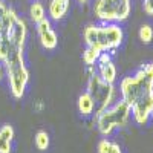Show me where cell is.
Listing matches in <instances>:
<instances>
[{
    "label": "cell",
    "mask_w": 153,
    "mask_h": 153,
    "mask_svg": "<svg viewBox=\"0 0 153 153\" xmlns=\"http://www.w3.org/2000/svg\"><path fill=\"white\" fill-rule=\"evenodd\" d=\"M120 94L121 100L129 104L135 123L146 126L153 118V63L124 76L120 83Z\"/></svg>",
    "instance_id": "1"
},
{
    "label": "cell",
    "mask_w": 153,
    "mask_h": 153,
    "mask_svg": "<svg viewBox=\"0 0 153 153\" xmlns=\"http://www.w3.org/2000/svg\"><path fill=\"white\" fill-rule=\"evenodd\" d=\"M2 22L3 29L0 32V61L3 63L12 55L23 54L28 28L25 20L20 19L12 8H8L6 14L2 17Z\"/></svg>",
    "instance_id": "2"
},
{
    "label": "cell",
    "mask_w": 153,
    "mask_h": 153,
    "mask_svg": "<svg viewBox=\"0 0 153 153\" xmlns=\"http://www.w3.org/2000/svg\"><path fill=\"white\" fill-rule=\"evenodd\" d=\"M83 37L87 48H92L98 52H112L121 46L124 32L118 23L89 25L84 28Z\"/></svg>",
    "instance_id": "3"
},
{
    "label": "cell",
    "mask_w": 153,
    "mask_h": 153,
    "mask_svg": "<svg viewBox=\"0 0 153 153\" xmlns=\"http://www.w3.org/2000/svg\"><path fill=\"white\" fill-rule=\"evenodd\" d=\"M132 115V110L129 104L123 100H117L113 104L101 110L100 113L95 115V123L101 135L109 136L117 129H123V127L129 123V118Z\"/></svg>",
    "instance_id": "4"
},
{
    "label": "cell",
    "mask_w": 153,
    "mask_h": 153,
    "mask_svg": "<svg viewBox=\"0 0 153 153\" xmlns=\"http://www.w3.org/2000/svg\"><path fill=\"white\" fill-rule=\"evenodd\" d=\"M8 74V83H9V91L14 98H22L26 92V86L29 83V71L25 63L23 54L12 55L3 61Z\"/></svg>",
    "instance_id": "5"
},
{
    "label": "cell",
    "mask_w": 153,
    "mask_h": 153,
    "mask_svg": "<svg viewBox=\"0 0 153 153\" xmlns=\"http://www.w3.org/2000/svg\"><path fill=\"white\" fill-rule=\"evenodd\" d=\"M89 95L92 97L95 104V113H100L110 104L117 101V89L113 84H109L100 78V75L95 72L94 68H89V78H87V91Z\"/></svg>",
    "instance_id": "6"
},
{
    "label": "cell",
    "mask_w": 153,
    "mask_h": 153,
    "mask_svg": "<svg viewBox=\"0 0 153 153\" xmlns=\"http://www.w3.org/2000/svg\"><path fill=\"white\" fill-rule=\"evenodd\" d=\"M132 0H97L94 5L95 17L103 23H121L129 19Z\"/></svg>",
    "instance_id": "7"
},
{
    "label": "cell",
    "mask_w": 153,
    "mask_h": 153,
    "mask_svg": "<svg viewBox=\"0 0 153 153\" xmlns=\"http://www.w3.org/2000/svg\"><path fill=\"white\" fill-rule=\"evenodd\" d=\"M97 74L100 75V78L109 83V84H115L117 81V68H115L113 61H112V57L109 52H101L98 60H97Z\"/></svg>",
    "instance_id": "8"
},
{
    "label": "cell",
    "mask_w": 153,
    "mask_h": 153,
    "mask_svg": "<svg viewBox=\"0 0 153 153\" xmlns=\"http://www.w3.org/2000/svg\"><path fill=\"white\" fill-rule=\"evenodd\" d=\"M37 34H38L40 43L45 49L52 51L57 48L58 37H57L55 31L52 29V26H51V22L48 19H43L40 23H37Z\"/></svg>",
    "instance_id": "9"
},
{
    "label": "cell",
    "mask_w": 153,
    "mask_h": 153,
    "mask_svg": "<svg viewBox=\"0 0 153 153\" xmlns=\"http://www.w3.org/2000/svg\"><path fill=\"white\" fill-rule=\"evenodd\" d=\"M71 6V0H51L49 2V17L58 22L68 14Z\"/></svg>",
    "instance_id": "10"
},
{
    "label": "cell",
    "mask_w": 153,
    "mask_h": 153,
    "mask_svg": "<svg viewBox=\"0 0 153 153\" xmlns=\"http://www.w3.org/2000/svg\"><path fill=\"white\" fill-rule=\"evenodd\" d=\"M12 139H14V127L11 124L0 127V153H11Z\"/></svg>",
    "instance_id": "11"
},
{
    "label": "cell",
    "mask_w": 153,
    "mask_h": 153,
    "mask_svg": "<svg viewBox=\"0 0 153 153\" xmlns=\"http://www.w3.org/2000/svg\"><path fill=\"white\" fill-rule=\"evenodd\" d=\"M78 112L83 118H87V117H92L95 113V104H94V100L92 97L89 95L87 92L81 94L78 97Z\"/></svg>",
    "instance_id": "12"
},
{
    "label": "cell",
    "mask_w": 153,
    "mask_h": 153,
    "mask_svg": "<svg viewBox=\"0 0 153 153\" xmlns=\"http://www.w3.org/2000/svg\"><path fill=\"white\" fill-rule=\"evenodd\" d=\"M29 17L34 23H40L43 19H46V11L42 2H34L29 8Z\"/></svg>",
    "instance_id": "13"
},
{
    "label": "cell",
    "mask_w": 153,
    "mask_h": 153,
    "mask_svg": "<svg viewBox=\"0 0 153 153\" xmlns=\"http://www.w3.org/2000/svg\"><path fill=\"white\" fill-rule=\"evenodd\" d=\"M98 153H123L121 147L109 139H101L98 143Z\"/></svg>",
    "instance_id": "14"
},
{
    "label": "cell",
    "mask_w": 153,
    "mask_h": 153,
    "mask_svg": "<svg viewBox=\"0 0 153 153\" xmlns=\"http://www.w3.org/2000/svg\"><path fill=\"white\" fill-rule=\"evenodd\" d=\"M34 143H35V147L40 150V152H45V150H48L49 149V135H48V132H45V130H38L37 133H35V138H34Z\"/></svg>",
    "instance_id": "15"
},
{
    "label": "cell",
    "mask_w": 153,
    "mask_h": 153,
    "mask_svg": "<svg viewBox=\"0 0 153 153\" xmlns=\"http://www.w3.org/2000/svg\"><path fill=\"white\" fill-rule=\"evenodd\" d=\"M101 52H98V51L92 49V48H86L83 51V63L87 66V68H94L95 66V63L98 60Z\"/></svg>",
    "instance_id": "16"
},
{
    "label": "cell",
    "mask_w": 153,
    "mask_h": 153,
    "mask_svg": "<svg viewBox=\"0 0 153 153\" xmlns=\"http://www.w3.org/2000/svg\"><path fill=\"white\" fill-rule=\"evenodd\" d=\"M139 40H141L144 45L152 43V40H153V28L150 26V25L144 23L143 26L139 28Z\"/></svg>",
    "instance_id": "17"
},
{
    "label": "cell",
    "mask_w": 153,
    "mask_h": 153,
    "mask_svg": "<svg viewBox=\"0 0 153 153\" xmlns=\"http://www.w3.org/2000/svg\"><path fill=\"white\" fill-rule=\"evenodd\" d=\"M144 11L147 16L153 17V0H144Z\"/></svg>",
    "instance_id": "18"
},
{
    "label": "cell",
    "mask_w": 153,
    "mask_h": 153,
    "mask_svg": "<svg viewBox=\"0 0 153 153\" xmlns=\"http://www.w3.org/2000/svg\"><path fill=\"white\" fill-rule=\"evenodd\" d=\"M6 11H8V6L2 2V0H0V19H2V17L6 14Z\"/></svg>",
    "instance_id": "19"
},
{
    "label": "cell",
    "mask_w": 153,
    "mask_h": 153,
    "mask_svg": "<svg viewBox=\"0 0 153 153\" xmlns=\"http://www.w3.org/2000/svg\"><path fill=\"white\" fill-rule=\"evenodd\" d=\"M42 107H43V104H42V103H38V104H37V106H35V109H37V110H40V109H42Z\"/></svg>",
    "instance_id": "20"
},
{
    "label": "cell",
    "mask_w": 153,
    "mask_h": 153,
    "mask_svg": "<svg viewBox=\"0 0 153 153\" xmlns=\"http://www.w3.org/2000/svg\"><path fill=\"white\" fill-rule=\"evenodd\" d=\"M76 2L81 3V5H84V3H87V2H89V0H76Z\"/></svg>",
    "instance_id": "21"
}]
</instances>
